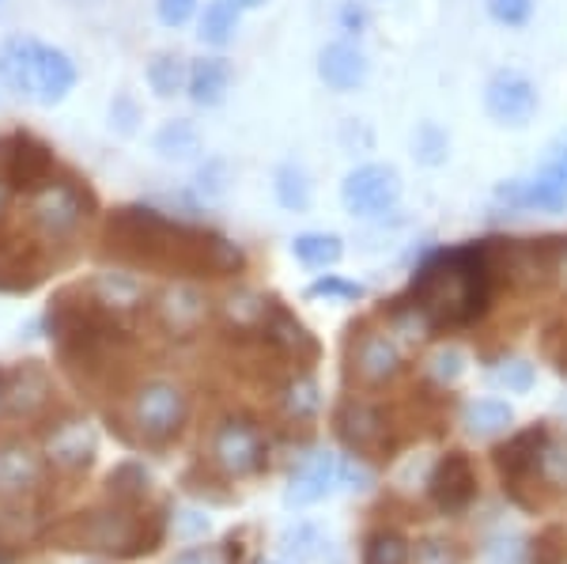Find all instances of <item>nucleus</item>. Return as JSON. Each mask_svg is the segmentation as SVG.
<instances>
[{
    "label": "nucleus",
    "instance_id": "b1692460",
    "mask_svg": "<svg viewBox=\"0 0 567 564\" xmlns=\"http://www.w3.org/2000/svg\"><path fill=\"white\" fill-rule=\"evenodd\" d=\"M91 454H95V435L84 424H69L65 432L53 435L50 443V459L61 462V466H87Z\"/></svg>",
    "mask_w": 567,
    "mask_h": 564
},
{
    "label": "nucleus",
    "instance_id": "5701e85b",
    "mask_svg": "<svg viewBox=\"0 0 567 564\" xmlns=\"http://www.w3.org/2000/svg\"><path fill=\"white\" fill-rule=\"evenodd\" d=\"M45 394H50V387H45V376L39 368H20L12 376H4V402H12L23 413L39 409L45 402Z\"/></svg>",
    "mask_w": 567,
    "mask_h": 564
},
{
    "label": "nucleus",
    "instance_id": "c03bdc74",
    "mask_svg": "<svg viewBox=\"0 0 567 564\" xmlns=\"http://www.w3.org/2000/svg\"><path fill=\"white\" fill-rule=\"evenodd\" d=\"M155 8H159V20L167 27H182L197 12V0H155Z\"/></svg>",
    "mask_w": 567,
    "mask_h": 564
},
{
    "label": "nucleus",
    "instance_id": "ddd939ff",
    "mask_svg": "<svg viewBox=\"0 0 567 564\" xmlns=\"http://www.w3.org/2000/svg\"><path fill=\"white\" fill-rule=\"evenodd\" d=\"M349 363L360 387H386L401 376L405 357H401L398 341H393L386 330H368L355 338Z\"/></svg>",
    "mask_w": 567,
    "mask_h": 564
},
{
    "label": "nucleus",
    "instance_id": "79ce46f5",
    "mask_svg": "<svg viewBox=\"0 0 567 564\" xmlns=\"http://www.w3.org/2000/svg\"><path fill=\"white\" fill-rule=\"evenodd\" d=\"M488 564H529V550L518 539H496L484 553Z\"/></svg>",
    "mask_w": 567,
    "mask_h": 564
},
{
    "label": "nucleus",
    "instance_id": "a211bd4d",
    "mask_svg": "<svg viewBox=\"0 0 567 564\" xmlns=\"http://www.w3.org/2000/svg\"><path fill=\"white\" fill-rule=\"evenodd\" d=\"M205 318H208V304L194 285H175L163 293L159 322L167 326L171 334H194Z\"/></svg>",
    "mask_w": 567,
    "mask_h": 564
},
{
    "label": "nucleus",
    "instance_id": "393cba45",
    "mask_svg": "<svg viewBox=\"0 0 567 564\" xmlns=\"http://www.w3.org/2000/svg\"><path fill=\"white\" fill-rule=\"evenodd\" d=\"M291 254L310 269H326V266H337V262H341L344 247H341V239L329 232H307L291 243Z\"/></svg>",
    "mask_w": 567,
    "mask_h": 564
},
{
    "label": "nucleus",
    "instance_id": "f257e3e1",
    "mask_svg": "<svg viewBox=\"0 0 567 564\" xmlns=\"http://www.w3.org/2000/svg\"><path fill=\"white\" fill-rule=\"evenodd\" d=\"M106 243L117 258L136 266H175L182 273H208V277H227L246 266L243 250L231 239L205 227L178 224L148 205L114 208L106 221Z\"/></svg>",
    "mask_w": 567,
    "mask_h": 564
},
{
    "label": "nucleus",
    "instance_id": "7ed1b4c3",
    "mask_svg": "<svg viewBox=\"0 0 567 564\" xmlns=\"http://www.w3.org/2000/svg\"><path fill=\"white\" fill-rule=\"evenodd\" d=\"M0 84L16 95L34 99L39 106H58L76 88V65L69 53L34 39L0 42Z\"/></svg>",
    "mask_w": 567,
    "mask_h": 564
},
{
    "label": "nucleus",
    "instance_id": "473e14b6",
    "mask_svg": "<svg viewBox=\"0 0 567 564\" xmlns=\"http://www.w3.org/2000/svg\"><path fill=\"white\" fill-rule=\"evenodd\" d=\"M110 493H114L117 500H141L144 493H148V470L141 466V462H122V466L110 474Z\"/></svg>",
    "mask_w": 567,
    "mask_h": 564
},
{
    "label": "nucleus",
    "instance_id": "aec40b11",
    "mask_svg": "<svg viewBox=\"0 0 567 564\" xmlns=\"http://www.w3.org/2000/svg\"><path fill=\"white\" fill-rule=\"evenodd\" d=\"M155 152H159L163 160H194L200 152V133L194 122H186V117H175V122H167L159 133H155Z\"/></svg>",
    "mask_w": 567,
    "mask_h": 564
},
{
    "label": "nucleus",
    "instance_id": "4be33fe9",
    "mask_svg": "<svg viewBox=\"0 0 567 564\" xmlns=\"http://www.w3.org/2000/svg\"><path fill=\"white\" fill-rule=\"evenodd\" d=\"M239 31V4L235 0H208L205 16H200V42L227 45Z\"/></svg>",
    "mask_w": 567,
    "mask_h": 564
},
{
    "label": "nucleus",
    "instance_id": "9b49d317",
    "mask_svg": "<svg viewBox=\"0 0 567 564\" xmlns=\"http://www.w3.org/2000/svg\"><path fill=\"white\" fill-rule=\"evenodd\" d=\"M484 106H488V114L496 117L499 125H515V130H523V125H529V117L537 114L534 80L523 76V72H515V69L496 72V76L488 80V88H484Z\"/></svg>",
    "mask_w": 567,
    "mask_h": 564
},
{
    "label": "nucleus",
    "instance_id": "ea45409f",
    "mask_svg": "<svg viewBox=\"0 0 567 564\" xmlns=\"http://www.w3.org/2000/svg\"><path fill=\"white\" fill-rule=\"evenodd\" d=\"M413 564H462V550L446 539H424L416 545Z\"/></svg>",
    "mask_w": 567,
    "mask_h": 564
},
{
    "label": "nucleus",
    "instance_id": "de8ad7c7",
    "mask_svg": "<svg viewBox=\"0 0 567 564\" xmlns=\"http://www.w3.org/2000/svg\"><path fill=\"white\" fill-rule=\"evenodd\" d=\"M197 186H200V194H208V197L224 194V163H208L197 175Z\"/></svg>",
    "mask_w": 567,
    "mask_h": 564
},
{
    "label": "nucleus",
    "instance_id": "9d476101",
    "mask_svg": "<svg viewBox=\"0 0 567 564\" xmlns=\"http://www.w3.org/2000/svg\"><path fill=\"white\" fill-rule=\"evenodd\" d=\"M186 413L189 402L175 383H148L136 394V429L152 443H167L171 435H178Z\"/></svg>",
    "mask_w": 567,
    "mask_h": 564
},
{
    "label": "nucleus",
    "instance_id": "1a4fd4ad",
    "mask_svg": "<svg viewBox=\"0 0 567 564\" xmlns=\"http://www.w3.org/2000/svg\"><path fill=\"white\" fill-rule=\"evenodd\" d=\"M427 496L443 515H462L477 500V470L465 451H446L427 474Z\"/></svg>",
    "mask_w": 567,
    "mask_h": 564
},
{
    "label": "nucleus",
    "instance_id": "39448f33",
    "mask_svg": "<svg viewBox=\"0 0 567 564\" xmlns=\"http://www.w3.org/2000/svg\"><path fill=\"white\" fill-rule=\"evenodd\" d=\"M91 213V194L80 189L72 178H50L42 189H34L31 221L45 235V239H69L84 227Z\"/></svg>",
    "mask_w": 567,
    "mask_h": 564
},
{
    "label": "nucleus",
    "instance_id": "603ef678",
    "mask_svg": "<svg viewBox=\"0 0 567 564\" xmlns=\"http://www.w3.org/2000/svg\"><path fill=\"white\" fill-rule=\"evenodd\" d=\"M239 8H258V4H265V0H235Z\"/></svg>",
    "mask_w": 567,
    "mask_h": 564
},
{
    "label": "nucleus",
    "instance_id": "a878e982",
    "mask_svg": "<svg viewBox=\"0 0 567 564\" xmlns=\"http://www.w3.org/2000/svg\"><path fill=\"white\" fill-rule=\"evenodd\" d=\"M269 307H272V299H265V296H258V293H235V296H227V299H224L227 322H231L239 334L261 330L265 318H269Z\"/></svg>",
    "mask_w": 567,
    "mask_h": 564
},
{
    "label": "nucleus",
    "instance_id": "49530a36",
    "mask_svg": "<svg viewBox=\"0 0 567 564\" xmlns=\"http://www.w3.org/2000/svg\"><path fill=\"white\" fill-rule=\"evenodd\" d=\"M110 122L117 125L122 133H133L136 130V106H133V99H114V106H110Z\"/></svg>",
    "mask_w": 567,
    "mask_h": 564
},
{
    "label": "nucleus",
    "instance_id": "a18cd8bd",
    "mask_svg": "<svg viewBox=\"0 0 567 564\" xmlns=\"http://www.w3.org/2000/svg\"><path fill=\"white\" fill-rule=\"evenodd\" d=\"M341 485L349 489V493H368L374 485V478L363 462H341Z\"/></svg>",
    "mask_w": 567,
    "mask_h": 564
},
{
    "label": "nucleus",
    "instance_id": "412c9836",
    "mask_svg": "<svg viewBox=\"0 0 567 564\" xmlns=\"http://www.w3.org/2000/svg\"><path fill=\"white\" fill-rule=\"evenodd\" d=\"M141 285L125 273H103V277L91 285V299H95L103 311H125V307L141 304Z\"/></svg>",
    "mask_w": 567,
    "mask_h": 564
},
{
    "label": "nucleus",
    "instance_id": "37998d69",
    "mask_svg": "<svg viewBox=\"0 0 567 564\" xmlns=\"http://www.w3.org/2000/svg\"><path fill=\"white\" fill-rule=\"evenodd\" d=\"M208 515L205 512H194V507H186V512L175 515V534L178 539H205L208 534Z\"/></svg>",
    "mask_w": 567,
    "mask_h": 564
},
{
    "label": "nucleus",
    "instance_id": "20e7f679",
    "mask_svg": "<svg viewBox=\"0 0 567 564\" xmlns=\"http://www.w3.org/2000/svg\"><path fill=\"white\" fill-rule=\"evenodd\" d=\"M496 202H507V208H542V213L567 208V133L553 141V148H548L542 171L534 178L499 186Z\"/></svg>",
    "mask_w": 567,
    "mask_h": 564
},
{
    "label": "nucleus",
    "instance_id": "3c124183",
    "mask_svg": "<svg viewBox=\"0 0 567 564\" xmlns=\"http://www.w3.org/2000/svg\"><path fill=\"white\" fill-rule=\"evenodd\" d=\"M12 182H8L4 175V163H0V221H4V213H8V202H12Z\"/></svg>",
    "mask_w": 567,
    "mask_h": 564
},
{
    "label": "nucleus",
    "instance_id": "864d4df0",
    "mask_svg": "<svg viewBox=\"0 0 567 564\" xmlns=\"http://www.w3.org/2000/svg\"><path fill=\"white\" fill-rule=\"evenodd\" d=\"M0 406H4V376H0Z\"/></svg>",
    "mask_w": 567,
    "mask_h": 564
},
{
    "label": "nucleus",
    "instance_id": "a19ab883",
    "mask_svg": "<svg viewBox=\"0 0 567 564\" xmlns=\"http://www.w3.org/2000/svg\"><path fill=\"white\" fill-rule=\"evenodd\" d=\"M488 12L503 27H523L534 16V0H488Z\"/></svg>",
    "mask_w": 567,
    "mask_h": 564
},
{
    "label": "nucleus",
    "instance_id": "e433bc0d",
    "mask_svg": "<svg viewBox=\"0 0 567 564\" xmlns=\"http://www.w3.org/2000/svg\"><path fill=\"white\" fill-rule=\"evenodd\" d=\"M307 299H341V304H352V299H363V285L329 273V277H318L315 285L307 288Z\"/></svg>",
    "mask_w": 567,
    "mask_h": 564
},
{
    "label": "nucleus",
    "instance_id": "f03ea898",
    "mask_svg": "<svg viewBox=\"0 0 567 564\" xmlns=\"http://www.w3.org/2000/svg\"><path fill=\"white\" fill-rule=\"evenodd\" d=\"M492 296H496V247L465 243L432 254L413 273L401 304H413L432 330H462L484 318Z\"/></svg>",
    "mask_w": 567,
    "mask_h": 564
},
{
    "label": "nucleus",
    "instance_id": "2eb2a0df",
    "mask_svg": "<svg viewBox=\"0 0 567 564\" xmlns=\"http://www.w3.org/2000/svg\"><path fill=\"white\" fill-rule=\"evenodd\" d=\"M341 485V459L333 451H315L303 466L291 474L288 489H284V504L288 507H310L326 500Z\"/></svg>",
    "mask_w": 567,
    "mask_h": 564
},
{
    "label": "nucleus",
    "instance_id": "bb28decb",
    "mask_svg": "<svg viewBox=\"0 0 567 564\" xmlns=\"http://www.w3.org/2000/svg\"><path fill=\"white\" fill-rule=\"evenodd\" d=\"M148 84L159 99H171L178 95L182 88L189 84V69L178 53H155L152 65H148Z\"/></svg>",
    "mask_w": 567,
    "mask_h": 564
},
{
    "label": "nucleus",
    "instance_id": "4468645a",
    "mask_svg": "<svg viewBox=\"0 0 567 564\" xmlns=\"http://www.w3.org/2000/svg\"><path fill=\"white\" fill-rule=\"evenodd\" d=\"M213 454L219 462V470L231 478H250L265 470V440L250 421H227L219 424Z\"/></svg>",
    "mask_w": 567,
    "mask_h": 564
},
{
    "label": "nucleus",
    "instance_id": "f704fd0d",
    "mask_svg": "<svg viewBox=\"0 0 567 564\" xmlns=\"http://www.w3.org/2000/svg\"><path fill=\"white\" fill-rule=\"evenodd\" d=\"M427 371H432V379L439 387L458 383V379L465 376V352L454 349V345H443V349L432 357V363H427Z\"/></svg>",
    "mask_w": 567,
    "mask_h": 564
},
{
    "label": "nucleus",
    "instance_id": "6ab92c4d",
    "mask_svg": "<svg viewBox=\"0 0 567 564\" xmlns=\"http://www.w3.org/2000/svg\"><path fill=\"white\" fill-rule=\"evenodd\" d=\"M231 65H227L224 58H200L194 61V69H189V99H194L197 106H219L227 95V88H231Z\"/></svg>",
    "mask_w": 567,
    "mask_h": 564
},
{
    "label": "nucleus",
    "instance_id": "cd10ccee",
    "mask_svg": "<svg viewBox=\"0 0 567 564\" xmlns=\"http://www.w3.org/2000/svg\"><path fill=\"white\" fill-rule=\"evenodd\" d=\"M363 564H413V542L401 531H374L363 545Z\"/></svg>",
    "mask_w": 567,
    "mask_h": 564
},
{
    "label": "nucleus",
    "instance_id": "0eeeda50",
    "mask_svg": "<svg viewBox=\"0 0 567 564\" xmlns=\"http://www.w3.org/2000/svg\"><path fill=\"white\" fill-rule=\"evenodd\" d=\"M548 440H553V435H548V424H529V429L515 432L507 443H499V448L492 451L496 470L503 478V489H507L518 504L526 500V493H523L526 481L537 478V470H542V451Z\"/></svg>",
    "mask_w": 567,
    "mask_h": 564
},
{
    "label": "nucleus",
    "instance_id": "5fc2aeb1",
    "mask_svg": "<svg viewBox=\"0 0 567 564\" xmlns=\"http://www.w3.org/2000/svg\"><path fill=\"white\" fill-rule=\"evenodd\" d=\"M269 564H277V561H269Z\"/></svg>",
    "mask_w": 567,
    "mask_h": 564
},
{
    "label": "nucleus",
    "instance_id": "c85d7f7f",
    "mask_svg": "<svg viewBox=\"0 0 567 564\" xmlns=\"http://www.w3.org/2000/svg\"><path fill=\"white\" fill-rule=\"evenodd\" d=\"M515 421V413H511L507 402H496V398H481V402H473L465 409V429L473 435H496L503 432L507 424Z\"/></svg>",
    "mask_w": 567,
    "mask_h": 564
},
{
    "label": "nucleus",
    "instance_id": "dca6fc26",
    "mask_svg": "<svg viewBox=\"0 0 567 564\" xmlns=\"http://www.w3.org/2000/svg\"><path fill=\"white\" fill-rule=\"evenodd\" d=\"M318 76L333 91H352L368 80V53L355 42H329L318 58Z\"/></svg>",
    "mask_w": 567,
    "mask_h": 564
},
{
    "label": "nucleus",
    "instance_id": "f8f14e48",
    "mask_svg": "<svg viewBox=\"0 0 567 564\" xmlns=\"http://www.w3.org/2000/svg\"><path fill=\"white\" fill-rule=\"evenodd\" d=\"M0 163H4V175L16 189H42L53 178V152L45 148L39 136L31 133H16L0 144Z\"/></svg>",
    "mask_w": 567,
    "mask_h": 564
},
{
    "label": "nucleus",
    "instance_id": "c756f323",
    "mask_svg": "<svg viewBox=\"0 0 567 564\" xmlns=\"http://www.w3.org/2000/svg\"><path fill=\"white\" fill-rule=\"evenodd\" d=\"M310 194H315V189H310L307 171L299 167V163H284L277 171V202L284 208H291V213H307Z\"/></svg>",
    "mask_w": 567,
    "mask_h": 564
},
{
    "label": "nucleus",
    "instance_id": "c9c22d12",
    "mask_svg": "<svg viewBox=\"0 0 567 564\" xmlns=\"http://www.w3.org/2000/svg\"><path fill=\"white\" fill-rule=\"evenodd\" d=\"M284 409H288V417H296V421H310V417L318 413V387L310 383V379H296V383L288 387V394H284Z\"/></svg>",
    "mask_w": 567,
    "mask_h": 564
},
{
    "label": "nucleus",
    "instance_id": "09e8293b",
    "mask_svg": "<svg viewBox=\"0 0 567 564\" xmlns=\"http://www.w3.org/2000/svg\"><path fill=\"white\" fill-rule=\"evenodd\" d=\"M175 564H219V557L213 550H186V553H178Z\"/></svg>",
    "mask_w": 567,
    "mask_h": 564
},
{
    "label": "nucleus",
    "instance_id": "f3484780",
    "mask_svg": "<svg viewBox=\"0 0 567 564\" xmlns=\"http://www.w3.org/2000/svg\"><path fill=\"white\" fill-rule=\"evenodd\" d=\"M261 334H265V341L272 345L277 352H284V357H291V360H315L318 357V341L307 334V326L303 322H296L284 307L272 304L269 307V318H265V326H261Z\"/></svg>",
    "mask_w": 567,
    "mask_h": 564
},
{
    "label": "nucleus",
    "instance_id": "8fccbe9b",
    "mask_svg": "<svg viewBox=\"0 0 567 564\" xmlns=\"http://www.w3.org/2000/svg\"><path fill=\"white\" fill-rule=\"evenodd\" d=\"M341 20H344V31H363V23H368V12H363V8L344 4Z\"/></svg>",
    "mask_w": 567,
    "mask_h": 564
},
{
    "label": "nucleus",
    "instance_id": "58836bf2",
    "mask_svg": "<svg viewBox=\"0 0 567 564\" xmlns=\"http://www.w3.org/2000/svg\"><path fill=\"white\" fill-rule=\"evenodd\" d=\"M537 478L548 481L553 489H567V443H556V440L545 443L542 470H537Z\"/></svg>",
    "mask_w": 567,
    "mask_h": 564
},
{
    "label": "nucleus",
    "instance_id": "4c0bfd02",
    "mask_svg": "<svg viewBox=\"0 0 567 564\" xmlns=\"http://www.w3.org/2000/svg\"><path fill=\"white\" fill-rule=\"evenodd\" d=\"M413 148H416V160H420V163H427V167H435V163H443V160H446V133L439 130V125L424 122V125H420V130H416Z\"/></svg>",
    "mask_w": 567,
    "mask_h": 564
},
{
    "label": "nucleus",
    "instance_id": "2f4dec72",
    "mask_svg": "<svg viewBox=\"0 0 567 564\" xmlns=\"http://www.w3.org/2000/svg\"><path fill=\"white\" fill-rule=\"evenodd\" d=\"M318 545H322V531L318 526H310V523H296V526H288V531L280 534V550L288 553V557H296V561H315L318 553Z\"/></svg>",
    "mask_w": 567,
    "mask_h": 564
},
{
    "label": "nucleus",
    "instance_id": "6e6552de",
    "mask_svg": "<svg viewBox=\"0 0 567 564\" xmlns=\"http://www.w3.org/2000/svg\"><path fill=\"white\" fill-rule=\"evenodd\" d=\"M401 197V178L390 163H363L341 182V202L352 216L390 213Z\"/></svg>",
    "mask_w": 567,
    "mask_h": 564
},
{
    "label": "nucleus",
    "instance_id": "423d86ee",
    "mask_svg": "<svg viewBox=\"0 0 567 564\" xmlns=\"http://www.w3.org/2000/svg\"><path fill=\"white\" fill-rule=\"evenodd\" d=\"M337 435L355 451V454H379V459H390V451L398 448V435H393V424L390 417L382 413L379 406H368V402H349L337 406Z\"/></svg>",
    "mask_w": 567,
    "mask_h": 564
},
{
    "label": "nucleus",
    "instance_id": "7c9ffc66",
    "mask_svg": "<svg viewBox=\"0 0 567 564\" xmlns=\"http://www.w3.org/2000/svg\"><path fill=\"white\" fill-rule=\"evenodd\" d=\"M529 564H567V531L560 523H548L529 539Z\"/></svg>",
    "mask_w": 567,
    "mask_h": 564
},
{
    "label": "nucleus",
    "instance_id": "72a5a7b5",
    "mask_svg": "<svg viewBox=\"0 0 567 564\" xmlns=\"http://www.w3.org/2000/svg\"><path fill=\"white\" fill-rule=\"evenodd\" d=\"M492 383L511 390V394H526V390L534 387V363L523 357L499 360L496 368H492Z\"/></svg>",
    "mask_w": 567,
    "mask_h": 564
}]
</instances>
